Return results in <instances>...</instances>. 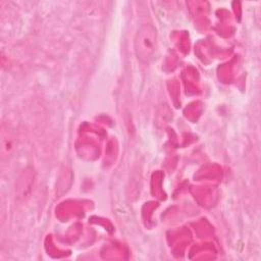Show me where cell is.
<instances>
[{
	"label": "cell",
	"instance_id": "6da1fadb",
	"mask_svg": "<svg viewBox=\"0 0 261 261\" xmlns=\"http://www.w3.org/2000/svg\"><path fill=\"white\" fill-rule=\"evenodd\" d=\"M157 48V31L153 24L145 23L139 28L134 40L136 57L143 63L153 59Z\"/></svg>",
	"mask_w": 261,
	"mask_h": 261
},
{
	"label": "cell",
	"instance_id": "7a4b0ae2",
	"mask_svg": "<svg viewBox=\"0 0 261 261\" xmlns=\"http://www.w3.org/2000/svg\"><path fill=\"white\" fill-rule=\"evenodd\" d=\"M13 140L11 139L10 134H2V140H1V153L2 156L10 154V152L13 150Z\"/></svg>",
	"mask_w": 261,
	"mask_h": 261
}]
</instances>
